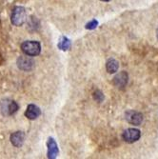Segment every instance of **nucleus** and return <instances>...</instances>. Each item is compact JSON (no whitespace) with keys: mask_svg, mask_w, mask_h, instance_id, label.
Listing matches in <instances>:
<instances>
[{"mask_svg":"<svg viewBox=\"0 0 158 159\" xmlns=\"http://www.w3.org/2000/svg\"><path fill=\"white\" fill-rule=\"evenodd\" d=\"M19 109L18 104L13 100H9V99H5L2 100L0 102V111L3 115H12L13 113H16Z\"/></svg>","mask_w":158,"mask_h":159,"instance_id":"3","label":"nucleus"},{"mask_svg":"<svg viewBox=\"0 0 158 159\" xmlns=\"http://www.w3.org/2000/svg\"><path fill=\"white\" fill-rule=\"evenodd\" d=\"M41 114V110L34 104H30L27 107V110L25 111V116L30 119V120H34L36 119L39 115Z\"/></svg>","mask_w":158,"mask_h":159,"instance_id":"8","label":"nucleus"},{"mask_svg":"<svg viewBox=\"0 0 158 159\" xmlns=\"http://www.w3.org/2000/svg\"><path fill=\"white\" fill-rule=\"evenodd\" d=\"M118 68H119L118 61L115 60V59H113V58H110L106 63V69H107V71L109 74L116 73V71L118 70Z\"/></svg>","mask_w":158,"mask_h":159,"instance_id":"11","label":"nucleus"},{"mask_svg":"<svg viewBox=\"0 0 158 159\" xmlns=\"http://www.w3.org/2000/svg\"><path fill=\"white\" fill-rule=\"evenodd\" d=\"M128 83V74L126 71H121L120 74L115 75L113 78V84L115 85L117 88H123Z\"/></svg>","mask_w":158,"mask_h":159,"instance_id":"10","label":"nucleus"},{"mask_svg":"<svg viewBox=\"0 0 158 159\" xmlns=\"http://www.w3.org/2000/svg\"><path fill=\"white\" fill-rule=\"evenodd\" d=\"M57 46H58V49H60L61 51H69L70 49V40L69 38H67L66 36H61L59 41H58V44H57Z\"/></svg>","mask_w":158,"mask_h":159,"instance_id":"12","label":"nucleus"},{"mask_svg":"<svg viewBox=\"0 0 158 159\" xmlns=\"http://www.w3.org/2000/svg\"><path fill=\"white\" fill-rule=\"evenodd\" d=\"M97 25H98V21L95 19H93L92 21L86 24V29H87V30H94V29L97 27Z\"/></svg>","mask_w":158,"mask_h":159,"instance_id":"13","label":"nucleus"},{"mask_svg":"<svg viewBox=\"0 0 158 159\" xmlns=\"http://www.w3.org/2000/svg\"><path fill=\"white\" fill-rule=\"evenodd\" d=\"M26 21V10L22 6H16L12 9L11 16V22L12 25L20 27Z\"/></svg>","mask_w":158,"mask_h":159,"instance_id":"1","label":"nucleus"},{"mask_svg":"<svg viewBox=\"0 0 158 159\" xmlns=\"http://www.w3.org/2000/svg\"><path fill=\"white\" fill-rule=\"evenodd\" d=\"M16 64L19 70H24V71H29L32 70L34 67V61L33 58H31V56H19L17 60H16Z\"/></svg>","mask_w":158,"mask_h":159,"instance_id":"4","label":"nucleus"},{"mask_svg":"<svg viewBox=\"0 0 158 159\" xmlns=\"http://www.w3.org/2000/svg\"><path fill=\"white\" fill-rule=\"evenodd\" d=\"M47 147H48V158L49 159H54L57 157L59 153L58 146H57L56 142L54 141L53 138L50 137L47 142Z\"/></svg>","mask_w":158,"mask_h":159,"instance_id":"7","label":"nucleus"},{"mask_svg":"<svg viewBox=\"0 0 158 159\" xmlns=\"http://www.w3.org/2000/svg\"><path fill=\"white\" fill-rule=\"evenodd\" d=\"M22 52L29 56H37L41 52V45L38 41H25L21 44Z\"/></svg>","mask_w":158,"mask_h":159,"instance_id":"2","label":"nucleus"},{"mask_svg":"<svg viewBox=\"0 0 158 159\" xmlns=\"http://www.w3.org/2000/svg\"><path fill=\"white\" fill-rule=\"evenodd\" d=\"M123 139L128 142V143H134L137 140H139L140 136H141V133L138 129H134V128H130L126 129V131L123 133L122 134Z\"/></svg>","mask_w":158,"mask_h":159,"instance_id":"5","label":"nucleus"},{"mask_svg":"<svg viewBox=\"0 0 158 159\" xmlns=\"http://www.w3.org/2000/svg\"><path fill=\"white\" fill-rule=\"evenodd\" d=\"M101 1H104V2H109V1H111V0H101Z\"/></svg>","mask_w":158,"mask_h":159,"instance_id":"14","label":"nucleus"},{"mask_svg":"<svg viewBox=\"0 0 158 159\" xmlns=\"http://www.w3.org/2000/svg\"><path fill=\"white\" fill-rule=\"evenodd\" d=\"M10 140L14 147L20 148L23 145L24 140H25V134L23 132H16L12 134H11Z\"/></svg>","mask_w":158,"mask_h":159,"instance_id":"9","label":"nucleus"},{"mask_svg":"<svg viewBox=\"0 0 158 159\" xmlns=\"http://www.w3.org/2000/svg\"><path fill=\"white\" fill-rule=\"evenodd\" d=\"M156 36H157V39H158V29H157V32H156Z\"/></svg>","mask_w":158,"mask_h":159,"instance_id":"15","label":"nucleus"},{"mask_svg":"<svg viewBox=\"0 0 158 159\" xmlns=\"http://www.w3.org/2000/svg\"><path fill=\"white\" fill-rule=\"evenodd\" d=\"M126 120L133 125H140L143 121L142 113L135 111H129L126 112Z\"/></svg>","mask_w":158,"mask_h":159,"instance_id":"6","label":"nucleus"}]
</instances>
